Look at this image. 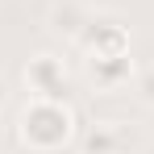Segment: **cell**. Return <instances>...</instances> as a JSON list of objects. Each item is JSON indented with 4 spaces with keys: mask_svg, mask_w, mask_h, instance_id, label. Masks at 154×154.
<instances>
[{
    "mask_svg": "<svg viewBox=\"0 0 154 154\" xmlns=\"http://www.w3.org/2000/svg\"><path fill=\"white\" fill-rule=\"evenodd\" d=\"M75 133V117L63 100H50V96H33L21 112V137H25L29 150L38 154H54L63 150Z\"/></svg>",
    "mask_w": 154,
    "mask_h": 154,
    "instance_id": "cell-1",
    "label": "cell"
},
{
    "mask_svg": "<svg viewBox=\"0 0 154 154\" xmlns=\"http://www.w3.org/2000/svg\"><path fill=\"white\" fill-rule=\"evenodd\" d=\"M79 46L88 50V58H121L129 54V33L112 21H92L79 33Z\"/></svg>",
    "mask_w": 154,
    "mask_h": 154,
    "instance_id": "cell-2",
    "label": "cell"
},
{
    "mask_svg": "<svg viewBox=\"0 0 154 154\" xmlns=\"http://www.w3.org/2000/svg\"><path fill=\"white\" fill-rule=\"evenodd\" d=\"M25 83H29V92L58 100V92H63V83H67V75H63V63H58V58H50V54L29 58V67H25Z\"/></svg>",
    "mask_w": 154,
    "mask_h": 154,
    "instance_id": "cell-3",
    "label": "cell"
},
{
    "mask_svg": "<svg viewBox=\"0 0 154 154\" xmlns=\"http://www.w3.org/2000/svg\"><path fill=\"white\" fill-rule=\"evenodd\" d=\"M50 25H54V33H67V38H75V42H79V33L92 25V21H88V8H83V4H75V0H63V4H54Z\"/></svg>",
    "mask_w": 154,
    "mask_h": 154,
    "instance_id": "cell-4",
    "label": "cell"
},
{
    "mask_svg": "<svg viewBox=\"0 0 154 154\" xmlns=\"http://www.w3.org/2000/svg\"><path fill=\"white\" fill-rule=\"evenodd\" d=\"M129 75H133V58L129 54H121V58H92V79L100 88H121Z\"/></svg>",
    "mask_w": 154,
    "mask_h": 154,
    "instance_id": "cell-5",
    "label": "cell"
},
{
    "mask_svg": "<svg viewBox=\"0 0 154 154\" xmlns=\"http://www.w3.org/2000/svg\"><path fill=\"white\" fill-rule=\"evenodd\" d=\"M83 154H117V133L108 125H96L83 142Z\"/></svg>",
    "mask_w": 154,
    "mask_h": 154,
    "instance_id": "cell-6",
    "label": "cell"
},
{
    "mask_svg": "<svg viewBox=\"0 0 154 154\" xmlns=\"http://www.w3.org/2000/svg\"><path fill=\"white\" fill-rule=\"evenodd\" d=\"M137 96H142V100L154 108V67H146V71L137 75Z\"/></svg>",
    "mask_w": 154,
    "mask_h": 154,
    "instance_id": "cell-7",
    "label": "cell"
},
{
    "mask_svg": "<svg viewBox=\"0 0 154 154\" xmlns=\"http://www.w3.org/2000/svg\"><path fill=\"white\" fill-rule=\"evenodd\" d=\"M0 100H4V83H0Z\"/></svg>",
    "mask_w": 154,
    "mask_h": 154,
    "instance_id": "cell-8",
    "label": "cell"
}]
</instances>
